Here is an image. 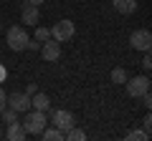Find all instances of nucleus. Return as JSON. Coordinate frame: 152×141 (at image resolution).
<instances>
[{"label":"nucleus","mask_w":152,"mask_h":141,"mask_svg":"<svg viewBox=\"0 0 152 141\" xmlns=\"http://www.w3.org/2000/svg\"><path fill=\"white\" fill-rule=\"evenodd\" d=\"M23 129H26L28 136H38L41 131L46 129V111H26V116H23Z\"/></svg>","instance_id":"obj_1"},{"label":"nucleus","mask_w":152,"mask_h":141,"mask_svg":"<svg viewBox=\"0 0 152 141\" xmlns=\"http://www.w3.org/2000/svg\"><path fill=\"white\" fill-rule=\"evenodd\" d=\"M28 33H26V28L23 25H13V28H8V35H5V43H8V48L10 50H26V43H28Z\"/></svg>","instance_id":"obj_2"},{"label":"nucleus","mask_w":152,"mask_h":141,"mask_svg":"<svg viewBox=\"0 0 152 141\" xmlns=\"http://www.w3.org/2000/svg\"><path fill=\"white\" fill-rule=\"evenodd\" d=\"M124 86H127V96L129 98H140L145 91H150V78H147V73L145 76H134V78H127Z\"/></svg>","instance_id":"obj_3"},{"label":"nucleus","mask_w":152,"mask_h":141,"mask_svg":"<svg viewBox=\"0 0 152 141\" xmlns=\"http://www.w3.org/2000/svg\"><path fill=\"white\" fill-rule=\"evenodd\" d=\"M74 33H76L74 23L64 18V20H58L53 28H51V38H53V40H58V43H66V40H71V38H74Z\"/></svg>","instance_id":"obj_4"},{"label":"nucleus","mask_w":152,"mask_h":141,"mask_svg":"<svg viewBox=\"0 0 152 141\" xmlns=\"http://www.w3.org/2000/svg\"><path fill=\"white\" fill-rule=\"evenodd\" d=\"M5 106L13 109L15 114H26V111H31V96H28V93H20V91H13L10 96H8Z\"/></svg>","instance_id":"obj_5"},{"label":"nucleus","mask_w":152,"mask_h":141,"mask_svg":"<svg viewBox=\"0 0 152 141\" xmlns=\"http://www.w3.org/2000/svg\"><path fill=\"white\" fill-rule=\"evenodd\" d=\"M48 111H51V109H48ZM51 121H53V126H56V129H61L64 134L71 129V126H76L74 114H71V111H51Z\"/></svg>","instance_id":"obj_6"},{"label":"nucleus","mask_w":152,"mask_h":141,"mask_svg":"<svg viewBox=\"0 0 152 141\" xmlns=\"http://www.w3.org/2000/svg\"><path fill=\"white\" fill-rule=\"evenodd\" d=\"M129 45L134 50H150L152 48V35H150V30H134L129 35Z\"/></svg>","instance_id":"obj_7"},{"label":"nucleus","mask_w":152,"mask_h":141,"mask_svg":"<svg viewBox=\"0 0 152 141\" xmlns=\"http://www.w3.org/2000/svg\"><path fill=\"white\" fill-rule=\"evenodd\" d=\"M41 55H43V60H48V63H56V60L61 58V43L53 38H48L46 43H41Z\"/></svg>","instance_id":"obj_8"},{"label":"nucleus","mask_w":152,"mask_h":141,"mask_svg":"<svg viewBox=\"0 0 152 141\" xmlns=\"http://www.w3.org/2000/svg\"><path fill=\"white\" fill-rule=\"evenodd\" d=\"M20 20L26 23V25H36V23L41 20L38 8H36V5H28V3H23V8H20Z\"/></svg>","instance_id":"obj_9"},{"label":"nucleus","mask_w":152,"mask_h":141,"mask_svg":"<svg viewBox=\"0 0 152 141\" xmlns=\"http://www.w3.org/2000/svg\"><path fill=\"white\" fill-rule=\"evenodd\" d=\"M31 109H33V111H48V109H51V98L46 96V93L36 91V93L31 96Z\"/></svg>","instance_id":"obj_10"},{"label":"nucleus","mask_w":152,"mask_h":141,"mask_svg":"<svg viewBox=\"0 0 152 141\" xmlns=\"http://www.w3.org/2000/svg\"><path fill=\"white\" fill-rule=\"evenodd\" d=\"M5 139H8V141H23V139H28V134H26V129H23L20 121H15V124H8V134H5Z\"/></svg>","instance_id":"obj_11"},{"label":"nucleus","mask_w":152,"mask_h":141,"mask_svg":"<svg viewBox=\"0 0 152 141\" xmlns=\"http://www.w3.org/2000/svg\"><path fill=\"white\" fill-rule=\"evenodd\" d=\"M112 3H114V10L122 15H132L137 10V0H112Z\"/></svg>","instance_id":"obj_12"},{"label":"nucleus","mask_w":152,"mask_h":141,"mask_svg":"<svg viewBox=\"0 0 152 141\" xmlns=\"http://www.w3.org/2000/svg\"><path fill=\"white\" fill-rule=\"evenodd\" d=\"M38 136H41L43 141H64V131H61V129H56V126H51V129L46 126V129L41 131Z\"/></svg>","instance_id":"obj_13"},{"label":"nucleus","mask_w":152,"mask_h":141,"mask_svg":"<svg viewBox=\"0 0 152 141\" xmlns=\"http://www.w3.org/2000/svg\"><path fill=\"white\" fill-rule=\"evenodd\" d=\"M64 139H69V141H84V139H86V134H84L81 129H76V126H71V129L64 134Z\"/></svg>","instance_id":"obj_14"},{"label":"nucleus","mask_w":152,"mask_h":141,"mask_svg":"<svg viewBox=\"0 0 152 141\" xmlns=\"http://www.w3.org/2000/svg\"><path fill=\"white\" fill-rule=\"evenodd\" d=\"M127 139H129V141H150V134H147L145 129H134V131L127 134Z\"/></svg>","instance_id":"obj_15"},{"label":"nucleus","mask_w":152,"mask_h":141,"mask_svg":"<svg viewBox=\"0 0 152 141\" xmlns=\"http://www.w3.org/2000/svg\"><path fill=\"white\" fill-rule=\"evenodd\" d=\"M127 78H129V76H127V70H124V68H119V65L112 70V83H124Z\"/></svg>","instance_id":"obj_16"},{"label":"nucleus","mask_w":152,"mask_h":141,"mask_svg":"<svg viewBox=\"0 0 152 141\" xmlns=\"http://www.w3.org/2000/svg\"><path fill=\"white\" fill-rule=\"evenodd\" d=\"M48 38H51V28H41V25H38L36 28V40H38V43H46Z\"/></svg>","instance_id":"obj_17"},{"label":"nucleus","mask_w":152,"mask_h":141,"mask_svg":"<svg viewBox=\"0 0 152 141\" xmlns=\"http://www.w3.org/2000/svg\"><path fill=\"white\" fill-rule=\"evenodd\" d=\"M142 70H145V73H150V68H152V58H150V50H145V58H142Z\"/></svg>","instance_id":"obj_18"},{"label":"nucleus","mask_w":152,"mask_h":141,"mask_svg":"<svg viewBox=\"0 0 152 141\" xmlns=\"http://www.w3.org/2000/svg\"><path fill=\"white\" fill-rule=\"evenodd\" d=\"M140 98H142V106H145V109H150V106H152V96H150V91H145Z\"/></svg>","instance_id":"obj_19"},{"label":"nucleus","mask_w":152,"mask_h":141,"mask_svg":"<svg viewBox=\"0 0 152 141\" xmlns=\"http://www.w3.org/2000/svg\"><path fill=\"white\" fill-rule=\"evenodd\" d=\"M142 129H145L147 134H150V129H152V116H150V114H147L145 119H142Z\"/></svg>","instance_id":"obj_20"},{"label":"nucleus","mask_w":152,"mask_h":141,"mask_svg":"<svg viewBox=\"0 0 152 141\" xmlns=\"http://www.w3.org/2000/svg\"><path fill=\"white\" fill-rule=\"evenodd\" d=\"M5 101H8V93L3 91V86H0V111L5 109Z\"/></svg>","instance_id":"obj_21"},{"label":"nucleus","mask_w":152,"mask_h":141,"mask_svg":"<svg viewBox=\"0 0 152 141\" xmlns=\"http://www.w3.org/2000/svg\"><path fill=\"white\" fill-rule=\"evenodd\" d=\"M36 91H38V88H36V83H28V86H26V91H23V93H28V96H33Z\"/></svg>","instance_id":"obj_22"},{"label":"nucleus","mask_w":152,"mask_h":141,"mask_svg":"<svg viewBox=\"0 0 152 141\" xmlns=\"http://www.w3.org/2000/svg\"><path fill=\"white\" fill-rule=\"evenodd\" d=\"M26 3H28V5H36V8H38L41 3H43V0H26Z\"/></svg>","instance_id":"obj_23"},{"label":"nucleus","mask_w":152,"mask_h":141,"mask_svg":"<svg viewBox=\"0 0 152 141\" xmlns=\"http://www.w3.org/2000/svg\"><path fill=\"white\" fill-rule=\"evenodd\" d=\"M3 78H5V68H3V65H0V81H3Z\"/></svg>","instance_id":"obj_24"},{"label":"nucleus","mask_w":152,"mask_h":141,"mask_svg":"<svg viewBox=\"0 0 152 141\" xmlns=\"http://www.w3.org/2000/svg\"><path fill=\"white\" fill-rule=\"evenodd\" d=\"M0 136H3V129H0Z\"/></svg>","instance_id":"obj_25"}]
</instances>
